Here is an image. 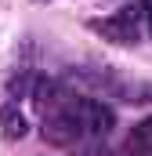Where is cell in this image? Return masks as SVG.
Wrapping results in <instances>:
<instances>
[{"label":"cell","mask_w":152,"mask_h":156,"mask_svg":"<svg viewBox=\"0 0 152 156\" xmlns=\"http://www.w3.org/2000/svg\"><path fill=\"white\" fill-rule=\"evenodd\" d=\"M73 102H76V98H73ZM40 134H43V142H51V145H58V149H69V145H76L80 138H87V131H83V123L76 120L73 105H69V109H62V113L43 116Z\"/></svg>","instance_id":"cell-2"},{"label":"cell","mask_w":152,"mask_h":156,"mask_svg":"<svg viewBox=\"0 0 152 156\" xmlns=\"http://www.w3.org/2000/svg\"><path fill=\"white\" fill-rule=\"evenodd\" d=\"M145 11H141V4L138 7H123V11H116L109 18H94L91 22V29L98 33V37L112 40V44H123V47H130V44H138L141 33H145Z\"/></svg>","instance_id":"cell-1"},{"label":"cell","mask_w":152,"mask_h":156,"mask_svg":"<svg viewBox=\"0 0 152 156\" xmlns=\"http://www.w3.org/2000/svg\"><path fill=\"white\" fill-rule=\"evenodd\" d=\"M0 131H4V138H26L29 123L22 116L18 102H4V105H0Z\"/></svg>","instance_id":"cell-4"},{"label":"cell","mask_w":152,"mask_h":156,"mask_svg":"<svg viewBox=\"0 0 152 156\" xmlns=\"http://www.w3.org/2000/svg\"><path fill=\"white\" fill-rule=\"evenodd\" d=\"M130 153L134 156H149L152 153V116L141 120V123L134 127V134H130Z\"/></svg>","instance_id":"cell-5"},{"label":"cell","mask_w":152,"mask_h":156,"mask_svg":"<svg viewBox=\"0 0 152 156\" xmlns=\"http://www.w3.org/2000/svg\"><path fill=\"white\" fill-rule=\"evenodd\" d=\"M73 113L83 123L87 138H105V134H112V127H116V113L105 102H98V98H76Z\"/></svg>","instance_id":"cell-3"},{"label":"cell","mask_w":152,"mask_h":156,"mask_svg":"<svg viewBox=\"0 0 152 156\" xmlns=\"http://www.w3.org/2000/svg\"><path fill=\"white\" fill-rule=\"evenodd\" d=\"M33 4H51V0H33Z\"/></svg>","instance_id":"cell-6"}]
</instances>
